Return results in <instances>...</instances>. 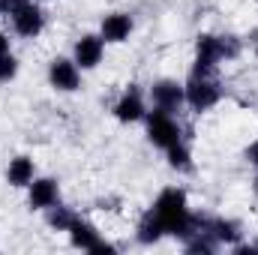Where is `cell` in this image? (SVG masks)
Segmentation results:
<instances>
[{"label":"cell","mask_w":258,"mask_h":255,"mask_svg":"<svg viewBox=\"0 0 258 255\" xmlns=\"http://www.w3.org/2000/svg\"><path fill=\"white\" fill-rule=\"evenodd\" d=\"M255 57H258V42H255Z\"/></svg>","instance_id":"cell-22"},{"label":"cell","mask_w":258,"mask_h":255,"mask_svg":"<svg viewBox=\"0 0 258 255\" xmlns=\"http://www.w3.org/2000/svg\"><path fill=\"white\" fill-rule=\"evenodd\" d=\"M129 33H132V18L126 12H111L102 18V39L105 42H126Z\"/></svg>","instance_id":"cell-10"},{"label":"cell","mask_w":258,"mask_h":255,"mask_svg":"<svg viewBox=\"0 0 258 255\" xmlns=\"http://www.w3.org/2000/svg\"><path fill=\"white\" fill-rule=\"evenodd\" d=\"M183 96H186V105L201 114V111H207V108H213V105L219 102L222 90H219V84H216L210 75H192V78L183 84Z\"/></svg>","instance_id":"cell-1"},{"label":"cell","mask_w":258,"mask_h":255,"mask_svg":"<svg viewBox=\"0 0 258 255\" xmlns=\"http://www.w3.org/2000/svg\"><path fill=\"white\" fill-rule=\"evenodd\" d=\"M207 228H210V234L216 237V243H225V246H234V243L243 237V231H240V225H237L234 219H213Z\"/></svg>","instance_id":"cell-12"},{"label":"cell","mask_w":258,"mask_h":255,"mask_svg":"<svg viewBox=\"0 0 258 255\" xmlns=\"http://www.w3.org/2000/svg\"><path fill=\"white\" fill-rule=\"evenodd\" d=\"M18 75V60L6 51V54H0V84H6V81H12Z\"/></svg>","instance_id":"cell-16"},{"label":"cell","mask_w":258,"mask_h":255,"mask_svg":"<svg viewBox=\"0 0 258 255\" xmlns=\"http://www.w3.org/2000/svg\"><path fill=\"white\" fill-rule=\"evenodd\" d=\"M12 27H15L18 36L33 39V36L42 33V27H45V15H42V9H39L36 3L27 0L24 6H18V9L12 12Z\"/></svg>","instance_id":"cell-3"},{"label":"cell","mask_w":258,"mask_h":255,"mask_svg":"<svg viewBox=\"0 0 258 255\" xmlns=\"http://www.w3.org/2000/svg\"><path fill=\"white\" fill-rule=\"evenodd\" d=\"M69 237H72V246H75V249H87V252H114V246L105 243V240L99 237V231H96L90 222H84V219H75V222L69 225Z\"/></svg>","instance_id":"cell-4"},{"label":"cell","mask_w":258,"mask_h":255,"mask_svg":"<svg viewBox=\"0 0 258 255\" xmlns=\"http://www.w3.org/2000/svg\"><path fill=\"white\" fill-rule=\"evenodd\" d=\"M255 192H258V174H255Z\"/></svg>","instance_id":"cell-21"},{"label":"cell","mask_w":258,"mask_h":255,"mask_svg":"<svg viewBox=\"0 0 258 255\" xmlns=\"http://www.w3.org/2000/svg\"><path fill=\"white\" fill-rule=\"evenodd\" d=\"M219 45H222V60H234L240 54V39L237 36H219Z\"/></svg>","instance_id":"cell-17"},{"label":"cell","mask_w":258,"mask_h":255,"mask_svg":"<svg viewBox=\"0 0 258 255\" xmlns=\"http://www.w3.org/2000/svg\"><path fill=\"white\" fill-rule=\"evenodd\" d=\"M27 189H30L27 192L30 210H48V207L57 204V198H60V186H57L54 177H39V180H33Z\"/></svg>","instance_id":"cell-7"},{"label":"cell","mask_w":258,"mask_h":255,"mask_svg":"<svg viewBox=\"0 0 258 255\" xmlns=\"http://www.w3.org/2000/svg\"><path fill=\"white\" fill-rule=\"evenodd\" d=\"M48 81H51V87L60 90V93L78 90V84H81L78 63H75V60H66V57H54L51 66H48Z\"/></svg>","instance_id":"cell-5"},{"label":"cell","mask_w":258,"mask_h":255,"mask_svg":"<svg viewBox=\"0 0 258 255\" xmlns=\"http://www.w3.org/2000/svg\"><path fill=\"white\" fill-rule=\"evenodd\" d=\"M0 15H3V3H0Z\"/></svg>","instance_id":"cell-23"},{"label":"cell","mask_w":258,"mask_h":255,"mask_svg":"<svg viewBox=\"0 0 258 255\" xmlns=\"http://www.w3.org/2000/svg\"><path fill=\"white\" fill-rule=\"evenodd\" d=\"M102 51H105V39H102V36H93V33L81 36V39L75 42V63H78V69H93V66H99Z\"/></svg>","instance_id":"cell-8"},{"label":"cell","mask_w":258,"mask_h":255,"mask_svg":"<svg viewBox=\"0 0 258 255\" xmlns=\"http://www.w3.org/2000/svg\"><path fill=\"white\" fill-rule=\"evenodd\" d=\"M147 138L156 144V147H162V150H168V147H174L177 141H180V123L168 114V111H150L147 114Z\"/></svg>","instance_id":"cell-2"},{"label":"cell","mask_w":258,"mask_h":255,"mask_svg":"<svg viewBox=\"0 0 258 255\" xmlns=\"http://www.w3.org/2000/svg\"><path fill=\"white\" fill-rule=\"evenodd\" d=\"M147 111H144V102H141V93H138V87L135 84H129V90L114 102V117L120 120V123H135V120H141Z\"/></svg>","instance_id":"cell-9"},{"label":"cell","mask_w":258,"mask_h":255,"mask_svg":"<svg viewBox=\"0 0 258 255\" xmlns=\"http://www.w3.org/2000/svg\"><path fill=\"white\" fill-rule=\"evenodd\" d=\"M6 51H9V36L0 33V54H6Z\"/></svg>","instance_id":"cell-20"},{"label":"cell","mask_w":258,"mask_h":255,"mask_svg":"<svg viewBox=\"0 0 258 255\" xmlns=\"http://www.w3.org/2000/svg\"><path fill=\"white\" fill-rule=\"evenodd\" d=\"M150 99H153V108L174 114V111L186 102V96H183V84L168 81V78H165V81H156V84L150 87Z\"/></svg>","instance_id":"cell-6"},{"label":"cell","mask_w":258,"mask_h":255,"mask_svg":"<svg viewBox=\"0 0 258 255\" xmlns=\"http://www.w3.org/2000/svg\"><path fill=\"white\" fill-rule=\"evenodd\" d=\"M168 165L177 168V171H189L192 168V156H189V150H186L183 141H177L174 147H168Z\"/></svg>","instance_id":"cell-15"},{"label":"cell","mask_w":258,"mask_h":255,"mask_svg":"<svg viewBox=\"0 0 258 255\" xmlns=\"http://www.w3.org/2000/svg\"><path fill=\"white\" fill-rule=\"evenodd\" d=\"M78 216L69 210V207H63V204H51L48 207V225L54 228V231H69V225L75 222Z\"/></svg>","instance_id":"cell-14"},{"label":"cell","mask_w":258,"mask_h":255,"mask_svg":"<svg viewBox=\"0 0 258 255\" xmlns=\"http://www.w3.org/2000/svg\"><path fill=\"white\" fill-rule=\"evenodd\" d=\"M0 3H3V15H12V12H15L18 6H24L27 0H0Z\"/></svg>","instance_id":"cell-18"},{"label":"cell","mask_w":258,"mask_h":255,"mask_svg":"<svg viewBox=\"0 0 258 255\" xmlns=\"http://www.w3.org/2000/svg\"><path fill=\"white\" fill-rule=\"evenodd\" d=\"M159 237H165V231H162L156 213L147 210V213L141 216V222H138V240H141V243H156Z\"/></svg>","instance_id":"cell-13"},{"label":"cell","mask_w":258,"mask_h":255,"mask_svg":"<svg viewBox=\"0 0 258 255\" xmlns=\"http://www.w3.org/2000/svg\"><path fill=\"white\" fill-rule=\"evenodd\" d=\"M255 249H258V246H255Z\"/></svg>","instance_id":"cell-24"},{"label":"cell","mask_w":258,"mask_h":255,"mask_svg":"<svg viewBox=\"0 0 258 255\" xmlns=\"http://www.w3.org/2000/svg\"><path fill=\"white\" fill-rule=\"evenodd\" d=\"M246 159H249L252 165H258V141H252V144L246 147Z\"/></svg>","instance_id":"cell-19"},{"label":"cell","mask_w":258,"mask_h":255,"mask_svg":"<svg viewBox=\"0 0 258 255\" xmlns=\"http://www.w3.org/2000/svg\"><path fill=\"white\" fill-rule=\"evenodd\" d=\"M33 174H36V168H33V159L30 156H15L12 162H9V168H6V180L12 183V186H30L33 183Z\"/></svg>","instance_id":"cell-11"}]
</instances>
